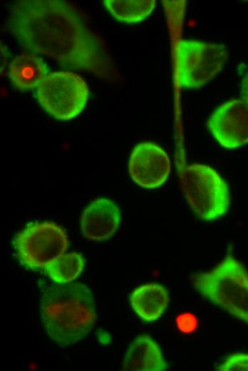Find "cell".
Listing matches in <instances>:
<instances>
[{
	"instance_id": "6",
	"label": "cell",
	"mask_w": 248,
	"mask_h": 371,
	"mask_svg": "<svg viewBox=\"0 0 248 371\" xmlns=\"http://www.w3.org/2000/svg\"><path fill=\"white\" fill-rule=\"evenodd\" d=\"M229 59L224 44L182 40L177 46L179 83L184 88L206 85L223 68Z\"/></svg>"
},
{
	"instance_id": "8",
	"label": "cell",
	"mask_w": 248,
	"mask_h": 371,
	"mask_svg": "<svg viewBox=\"0 0 248 371\" xmlns=\"http://www.w3.org/2000/svg\"><path fill=\"white\" fill-rule=\"evenodd\" d=\"M207 126L224 148L235 149L248 143V104L232 99L219 106L209 117Z\"/></svg>"
},
{
	"instance_id": "11",
	"label": "cell",
	"mask_w": 248,
	"mask_h": 371,
	"mask_svg": "<svg viewBox=\"0 0 248 371\" xmlns=\"http://www.w3.org/2000/svg\"><path fill=\"white\" fill-rule=\"evenodd\" d=\"M159 345L148 335H141L130 344L124 357L123 370L163 371L168 368Z\"/></svg>"
},
{
	"instance_id": "16",
	"label": "cell",
	"mask_w": 248,
	"mask_h": 371,
	"mask_svg": "<svg viewBox=\"0 0 248 371\" xmlns=\"http://www.w3.org/2000/svg\"><path fill=\"white\" fill-rule=\"evenodd\" d=\"M222 371H248V353L237 352L229 355L217 368Z\"/></svg>"
},
{
	"instance_id": "15",
	"label": "cell",
	"mask_w": 248,
	"mask_h": 371,
	"mask_svg": "<svg viewBox=\"0 0 248 371\" xmlns=\"http://www.w3.org/2000/svg\"><path fill=\"white\" fill-rule=\"evenodd\" d=\"M84 259L78 252L63 255L45 270L50 278L56 283H68L76 279L83 272Z\"/></svg>"
},
{
	"instance_id": "4",
	"label": "cell",
	"mask_w": 248,
	"mask_h": 371,
	"mask_svg": "<svg viewBox=\"0 0 248 371\" xmlns=\"http://www.w3.org/2000/svg\"><path fill=\"white\" fill-rule=\"evenodd\" d=\"M183 194L195 214L205 221L224 216L229 210L227 183L212 167L192 163L180 168Z\"/></svg>"
},
{
	"instance_id": "5",
	"label": "cell",
	"mask_w": 248,
	"mask_h": 371,
	"mask_svg": "<svg viewBox=\"0 0 248 371\" xmlns=\"http://www.w3.org/2000/svg\"><path fill=\"white\" fill-rule=\"evenodd\" d=\"M89 97L86 81L71 71L48 73L37 87L41 106L56 119H73L83 111Z\"/></svg>"
},
{
	"instance_id": "2",
	"label": "cell",
	"mask_w": 248,
	"mask_h": 371,
	"mask_svg": "<svg viewBox=\"0 0 248 371\" xmlns=\"http://www.w3.org/2000/svg\"><path fill=\"white\" fill-rule=\"evenodd\" d=\"M40 314L48 335L61 346L83 339L97 317L92 292L79 283L47 288L41 298Z\"/></svg>"
},
{
	"instance_id": "17",
	"label": "cell",
	"mask_w": 248,
	"mask_h": 371,
	"mask_svg": "<svg viewBox=\"0 0 248 371\" xmlns=\"http://www.w3.org/2000/svg\"><path fill=\"white\" fill-rule=\"evenodd\" d=\"M241 96L242 100L248 104V71L242 81Z\"/></svg>"
},
{
	"instance_id": "12",
	"label": "cell",
	"mask_w": 248,
	"mask_h": 371,
	"mask_svg": "<svg viewBox=\"0 0 248 371\" xmlns=\"http://www.w3.org/2000/svg\"><path fill=\"white\" fill-rule=\"evenodd\" d=\"M170 302L167 290L161 284L141 285L132 292L130 303L133 310L145 322L158 320L165 312Z\"/></svg>"
},
{
	"instance_id": "1",
	"label": "cell",
	"mask_w": 248,
	"mask_h": 371,
	"mask_svg": "<svg viewBox=\"0 0 248 371\" xmlns=\"http://www.w3.org/2000/svg\"><path fill=\"white\" fill-rule=\"evenodd\" d=\"M7 27L19 45L31 54L43 55L64 68L85 71L105 81L115 77L104 41L68 1H12Z\"/></svg>"
},
{
	"instance_id": "14",
	"label": "cell",
	"mask_w": 248,
	"mask_h": 371,
	"mask_svg": "<svg viewBox=\"0 0 248 371\" xmlns=\"http://www.w3.org/2000/svg\"><path fill=\"white\" fill-rule=\"evenodd\" d=\"M155 0H105L103 4L118 21L133 24L145 20L155 6Z\"/></svg>"
},
{
	"instance_id": "13",
	"label": "cell",
	"mask_w": 248,
	"mask_h": 371,
	"mask_svg": "<svg viewBox=\"0 0 248 371\" xmlns=\"http://www.w3.org/2000/svg\"><path fill=\"white\" fill-rule=\"evenodd\" d=\"M9 78L13 85L21 91L38 87L48 74L46 63L31 53L16 56L9 66Z\"/></svg>"
},
{
	"instance_id": "3",
	"label": "cell",
	"mask_w": 248,
	"mask_h": 371,
	"mask_svg": "<svg viewBox=\"0 0 248 371\" xmlns=\"http://www.w3.org/2000/svg\"><path fill=\"white\" fill-rule=\"evenodd\" d=\"M195 289L235 318L248 324V270L227 255L212 269L190 277Z\"/></svg>"
},
{
	"instance_id": "7",
	"label": "cell",
	"mask_w": 248,
	"mask_h": 371,
	"mask_svg": "<svg viewBox=\"0 0 248 371\" xmlns=\"http://www.w3.org/2000/svg\"><path fill=\"white\" fill-rule=\"evenodd\" d=\"M15 248L21 263L32 269L46 268L62 256L68 246L64 229L51 221L27 225L15 237Z\"/></svg>"
},
{
	"instance_id": "10",
	"label": "cell",
	"mask_w": 248,
	"mask_h": 371,
	"mask_svg": "<svg viewBox=\"0 0 248 371\" xmlns=\"http://www.w3.org/2000/svg\"><path fill=\"white\" fill-rule=\"evenodd\" d=\"M120 222V210L110 199L99 198L93 200L81 216V230L83 236L93 241H103L111 238Z\"/></svg>"
},
{
	"instance_id": "9",
	"label": "cell",
	"mask_w": 248,
	"mask_h": 371,
	"mask_svg": "<svg viewBox=\"0 0 248 371\" xmlns=\"http://www.w3.org/2000/svg\"><path fill=\"white\" fill-rule=\"evenodd\" d=\"M128 171L139 186L156 189L167 181L171 163L168 154L159 145L151 141L141 142L131 151Z\"/></svg>"
}]
</instances>
